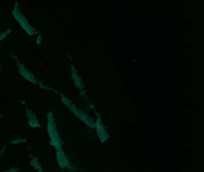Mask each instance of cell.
Listing matches in <instances>:
<instances>
[{
	"label": "cell",
	"mask_w": 204,
	"mask_h": 172,
	"mask_svg": "<svg viewBox=\"0 0 204 172\" xmlns=\"http://www.w3.org/2000/svg\"><path fill=\"white\" fill-rule=\"evenodd\" d=\"M57 161L61 168H65L68 166V161L62 148L58 149L56 152Z\"/></svg>",
	"instance_id": "7a4b0ae2"
},
{
	"label": "cell",
	"mask_w": 204,
	"mask_h": 172,
	"mask_svg": "<svg viewBox=\"0 0 204 172\" xmlns=\"http://www.w3.org/2000/svg\"><path fill=\"white\" fill-rule=\"evenodd\" d=\"M47 131L51 139V145L54 146L56 149L62 148V145L63 143L59 137L58 133L56 129V124L55 123V120L48 121L47 125Z\"/></svg>",
	"instance_id": "6da1fadb"
},
{
	"label": "cell",
	"mask_w": 204,
	"mask_h": 172,
	"mask_svg": "<svg viewBox=\"0 0 204 172\" xmlns=\"http://www.w3.org/2000/svg\"><path fill=\"white\" fill-rule=\"evenodd\" d=\"M19 170V168L14 167V168H10L9 170H7L6 171H4L3 172H17Z\"/></svg>",
	"instance_id": "8992f818"
},
{
	"label": "cell",
	"mask_w": 204,
	"mask_h": 172,
	"mask_svg": "<svg viewBox=\"0 0 204 172\" xmlns=\"http://www.w3.org/2000/svg\"><path fill=\"white\" fill-rule=\"evenodd\" d=\"M26 113H27V116L29 120L30 125L32 127H34V128L39 127L40 125V124L37 119L36 118L35 114L33 112H32L31 111L28 110V109H27L26 110Z\"/></svg>",
	"instance_id": "3957f363"
},
{
	"label": "cell",
	"mask_w": 204,
	"mask_h": 172,
	"mask_svg": "<svg viewBox=\"0 0 204 172\" xmlns=\"http://www.w3.org/2000/svg\"><path fill=\"white\" fill-rule=\"evenodd\" d=\"M26 139H19V138H18L16 139V140L14 139L10 143H12V144H18V143H22V142H26Z\"/></svg>",
	"instance_id": "5b68a950"
},
{
	"label": "cell",
	"mask_w": 204,
	"mask_h": 172,
	"mask_svg": "<svg viewBox=\"0 0 204 172\" xmlns=\"http://www.w3.org/2000/svg\"><path fill=\"white\" fill-rule=\"evenodd\" d=\"M31 165L34 167L37 170H38L39 172H43L42 167L40 164V162L38 161L37 158H34L33 159V160L31 161Z\"/></svg>",
	"instance_id": "277c9868"
}]
</instances>
